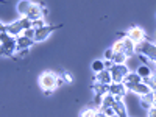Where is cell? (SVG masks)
<instances>
[{
	"mask_svg": "<svg viewBox=\"0 0 156 117\" xmlns=\"http://www.w3.org/2000/svg\"><path fill=\"white\" fill-rule=\"evenodd\" d=\"M58 80H59V75L56 72L45 70L41 76H39V86H41V89L45 94H51L58 87Z\"/></svg>",
	"mask_w": 156,
	"mask_h": 117,
	"instance_id": "1",
	"label": "cell"
},
{
	"mask_svg": "<svg viewBox=\"0 0 156 117\" xmlns=\"http://www.w3.org/2000/svg\"><path fill=\"white\" fill-rule=\"evenodd\" d=\"M16 50H17L16 37L9 36L6 31L0 33V51H2V56H14Z\"/></svg>",
	"mask_w": 156,
	"mask_h": 117,
	"instance_id": "2",
	"label": "cell"
},
{
	"mask_svg": "<svg viewBox=\"0 0 156 117\" xmlns=\"http://www.w3.org/2000/svg\"><path fill=\"white\" fill-rule=\"evenodd\" d=\"M136 55H142L147 59H150L151 62L156 61V44L145 39L139 44H136Z\"/></svg>",
	"mask_w": 156,
	"mask_h": 117,
	"instance_id": "3",
	"label": "cell"
},
{
	"mask_svg": "<svg viewBox=\"0 0 156 117\" xmlns=\"http://www.w3.org/2000/svg\"><path fill=\"white\" fill-rule=\"evenodd\" d=\"M111 72V78H112V83H122L123 78L126 76V73L129 72V67L126 64H114V66L109 69Z\"/></svg>",
	"mask_w": 156,
	"mask_h": 117,
	"instance_id": "4",
	"label": "cell"
},
{
	"mask_svg": "<svg viewBox=\"0 0 156 117\" xmlns=\"http://www.w3.org/2000/svg\"><path fill=\"white\" fill-rule=\"evenodd\" d=\"M56 28H58L56 25H48V23H45L44 27H41V28L36 30L33 41H34V42H42V41H45V39H47L51 33H53Z\"/></svg>",
	"mask_w": 156,
	"mask_h": 117,
	"instance_id": "5",
	"label": "cell"
},
{
	"mask_svg": "<svg viewBox=\"0 0 156 117\" xmlns=\"http://www.w3.org/2000/svg\"><path fill=\"white\" fill-rule=\"evenodd\" d=\"M142 81V78L134 72V70H129L128 73H126V76L123 78V84H125V87H126V90H128V92H131V89L137 84V83H140Z\"/></svg>",
	"mask_w": 156,
	"mask_h": 117,
	"instance_id": "6",
	"label": "cell"
},
{
	"mask_svg": "<svg viewBox=\"0 0 156 117\" xmlns=\"http://www.w3.org/2000/svg\"><path fill=\"white\" fill-rule=\"evenodd\" d=\"M108 94L114 95L115 98H123L128 94V90H126L123 83H111L108 86Z\"/></svg>",
	"mask_w": 156,
	"mask_h": 117,
	"instance_id": "7",
	"label": "cell"
},
{
	"mask_svg": "<svg viewBox=\"0 0 156 117\" xmlns=\"http://www.w3.org/2000/svg\"><path fill=\"white\" fill-rule=\"evenodd\" d=\"M126 36L131 39L134 44H139V42H142V41H145V39H147V34L144 33V30L139 28V27H131L128 30Z\"/></svg>",
	"mask_w": 156,
	"mask_h": 117,
	"instance_id": "8",
	"label": "cell"
},
{
	"mask_svg": "<svg viewBox=\"0 0 156 117\" xmlns=\"http://www.w3.org/2000/svg\"><path fill=\"white\" fill-rule=\"evenodd\" d=\"M94 83L103 84V86H109L112 83V78H111V72L108 69H103L98 73H94Z\"/></svg>",
	"mask_w": 156,
	"mask_h": 117,
	"instance_id": "9",
	"label": "cell"
},
{
	"mask_svg": "<svg viewBox=\"0 0 156 117\" xmlns=\"http://www.w3.org/2000/svg\"><path fill=\"white\" fill-rule=\"evenodd\" d=\"M122 36V42H123V53L129 58V56H133V55H136V44L129 39L126 34H123V33H120Z\"/></svg>",
	"mask_w": 156,
	"mask_h": 117,
	"instance_id": "10",
	"label": "cell"
},
{
	"mask_svg": "<svg viewBox=\"0 0 156 117\" xmlns=\"http://www.w3.org/2000/svg\"><path fill=\"white\" fill-rule=\"evenodd\" d=\"M42 8H44V5H41V3H31V6H30V9L27 11L25 17H28L30 20L42 19Z\"/></svg>",
	"mask_w": 156,
	"mask_h": 117,
	"instance_id": "11",
	"label": "cell"
},
{
	"mask_svg": "<svg viewBox=\"0 0 156 117\" xmlns=\"http://www.w3.org/2000/svg\"><path fill=\"white\" fill-rule=\"evenodd\" d=\"M23 30H25V28H23L20 19H17L16 22H11V23L6 25V33H8L9 36H14V37L20 36V34L23 33Z\"/></svg>",
	"mask_w": 156,
	"mask_h": 117,
	"instance_id": "12",
	"label": "cell"
},
{
	"mask_svg": "<svg viewBox=\"0 0 156 117\" xmlns=\"http://www.w3.org/2000/svg\"><path fill=\"white\" fill-rule=\"evenodd\" d=\"M134 72L142 78V81H144V80H147V78L151 76V73H153L154 70H153L151 66H148V64H142V62H139V64H137V67L134 69Z\"/></svg>",
	"mask_w": 156,
	"mask_h": 117,
	"instance_id": "13",
	"label": "cell"
},
{
	"mask_svg": "<svg viewBox=\"0 0 156 117\" xmlns=\"http://www.w3.org/2000/svg\"><path fill=\"white\" fill-rule=\"evenodd\" d=\"M16 44H17V50H30V47L34 44V41L27 37V36L20 34V36L16 37Z\"/></svg>",
	"mask_w": 156,
	"mask_h": 117,
	"instance_id": "14",
	"label": "cell"
},
{
	"mask_svg": "<svg viewBox=\"0 0 156 117\" xmlns=\"http://www.w3.org/2000/svg\"><path fill=\"white\" fill-rule=\"evenodd\" d=\"M150 86L145 83V81H140V83H137L133 89H131V92L134 94V95H137V97H144L145 94H148L150 92Z\"/></svg>",
	"mask_w": 156,
	"mask_h": 117,
	"instance_id": "15",
	"label": "cell"
},
{
	"mask_svg": "<svg viewBox=\"0 0 156 117\" xmlns=\"http://www.w3.org/2000/svg\"><path fill=\"white\" fill-rule=\"evenodd\" d=\"M114 112L119 114V115H122V117H128V108H126V105H125V100H123V98H117V100H115Z\"/></svg>",
	"mask_w": 156,
	"mask_h": 117,
	"instance_id": "16",
	"label": "cell"
},
{
	"mask_svg": "<svg viewBox=\"0 0 156 117\" xmlns=\"http://www.w3.org/2000/svg\"><path fill=\"white\" fill-rule=\"evenodd\" d=\"M33 2H30V0H19V3H17V12H19V16L23 17L25 14H27V11L30 9Z\"/></svg>",
	"mask_w": 156,
	"mask_h": 117,
	"instance_id": "17",
	"label": "cell"
},
{
	"mask_svg": "<svg viewBox=\"0 0 156 117\" xmlns=\"http://www.w3.org/2000/svg\"><path fill=\"white\" fill-rule=\"evenodd\" d=\"M115 97L114 95H111V94H105L103 95V103H101V106H100V109H106V108H114V105H115Z\"/></svg>",
	"mask_w": 156,
	"mask_h": 117,
	"instance_id": "18",
	"label": "cell"
},
{
	"mask_svg": "<svg viewBox=\"0 0 156 117\" xmlns=\"http://www.w3.org/2000/svg\"><path fill=\"white\" fill-rule=\"evenodd\" d=\"M111 61H112L114 64H126V62H128V56L123 53V51H114Z\"/></svg>",
	"mask_w": 156,
	"mask_h": 117,
	"instance_id": "19",
	"label": "cell"
},
{
	"mask_svg": "<svg viewBox=\"0 0 156 117\" xmlns=\"http://www.w3.org/2000/svg\"><path fill=\"white\" fill-rule=\"evenodd\" d=\"M97 112H98V108H95V106H87V108L83 109L81 117H95Z\"/></svg>",
	"mask_w": 156,
	"mask_h": 117,
	"instance_id": "20",
	"label": "cell"
},
{
	"mask_svg": "<svg viewBox=\"0 0 156 117\" xmlns=\"http://www.w3.org/2000/svg\"><path fill=\"white\" fill-rule=\"evenodd\" d=\"M90 69H92L94 73L101 72L103 69H105V66H103V59H95V61H92V64H90Z\"/></svg>",
	"mask_w": 156,
	"mask_h": 117,
	"instance_id": "21",
	"label": "cell"
},
{
	"mask_svg": "<svg viewBox=\"0 0 156 117\" xmlns=\"http://www.w3.org/2000/svg\"><path fill=\"white\" fill-rule=\"evenodd\" d=\"M148 86H150V89L151 90H156V70L151 73V76L150 78H147V80H144Z\"/></svg>",
	"mask_w": 156,
	"mask_h": 117,
	"instance_id": "22",
	"label": "cell"
},
{
	"mask_svg": "<svg viewBox=\"0 0 156 117\" xmlns=\"http://www.w3.org/2000/svg\"><path fill=\"white\" fill-rule=\"evenodd\" d=\"M101 103H103V95H101V94H95V95H94V105H92V106H95V108L100 109Z\"/></svg>",
	"mask_w": 156,
	"mask_h": 117,
	"instance_id": "23",
	"label": "cell"
},
{
	"mask_svg": "<svg viewBox=\"0 0 156 117\" xmlns=\"http://www.w3.org/2000/svg\"><path fill=\"white\" fill-rule=\"evenodd\" d=\"M114 51H123V42H122V37L119 39V41H115L114 42V45L111 47Z\"/></svg>",
	"mask_w": 156,
	"mask_h": 117,
	"instance_id": "24",
	"label": "cell"
},
{
	"mask_svg": "<svg viewBox=\"0 0 156 117\" xmlns=\"http://www.w3.org/2000/svg\"><path fill=\"white\" fill-rule=\"evenodd\" d=\"M34 33H36V28H27V30H23V36H27V37H30V39H34Z\"/></svg>",
	"mask_w": 156,
	"mask_h": 117,
	"instance_id": "25",
	"label": "cell"
},
{
	"mask_svg": "<svg viewBox=\"0 0 156 117\" xmlns=\"http://www.w3.org/2000/svg\"><path fill=\"white\" fill-rule=\"evenodd\" d=\"M45 25V19H36V20H33V28H41V27H44Z\"/></svg>",
	"mask_w": 156,
	"mask_h": 117,
	"instance_id": "26",
	"label": "cell"
},
{
	"mask_svg": "<svg viewBox=\"0 0 156 117\" xmlns=\"http://www.w3.org/2000/svg\"><path fill=\"white\" fill-rule=\"evenodd\" d=\"M61 78H62L66 83H72V81H73V76H72L69 72H62V73H61Z\"/></svg>",
	"mask_w": 156,
	"mask_h": 117,
	"instance_id": "27",
	"label": "cell"
},
{
	"mask_svg": "<svg viewBox=\"0 0 156 117\" xmlns=\"http://www.w3.org/2000/svg\"><path fill=\"white\" fill-rule=\"evenodd\" d=\"M112 55H114V50H112V48H108L105 53H103V59H111Z\"/></svg>",
	"mask_w": 156,
	"mask_h": 117,
	"instance_id": "28",
	"label": "cell"
},
{
	"mask_svg": "<svg viewBox=\"0 0 156 117\" xmlns=\"http://www.w3.org/2000/svg\"><path fill=\"white\" fill-rule=\"evenodd\" d=\"M103 66H105V69H108V70H109V69L114 66V62H112L111 59H103Z\"/></svg>",
	"mask_w": 156,
	"mask_h": 117,
	"instance_id": "29",
	"label": "cell"
},
{
	"mask_svg": "<svg viewBox=\"0 0 156 117\" xmlns=\"http://www.w3.org/2000/svg\"><path fill=\"white\" fill-rule=\"evenodd\" d=\"M147 117H156V106H151L150 109H147Z\"/></svg>",
	"mask_w": 156,
	"mask_h": 117,
	"instance_id": "30",
	"label": "cell"
},
{
	"mask_svg": "<svg viewBox=\"0 0 156 117\" xmlns=\"http://www.w3.org/2000/svg\"><path fill=\"white\" fill-rule=\"evenodd\" d=\"M3 31H6V25L3 22H0V33H3Z\"/></svg>",
	"mask_w": 156,
	"mask_h": 117,
	"instance_id": "31",
	"label": "cell"
},
{
	"mask_svg": "<svg viewBox=\"0 0 156 117\" xmlns=\"http://www.w3.org/2000/svg\"><path fill=\"white\" fill-rule=\"evenodd\" d=\"M95 117H108V115H106L105 112H101V111L98 109V112H97V115H95Z\"/></svg>",
	"mask_w": 156,
	"mask_h": 117,
	"instance_id": "32",
	"label": "cell"
},
{
	"mask_svg": "<svg viewBox=\"0 0 156 117\" xmlns=\"http://www.w3.org/2000/svg\"><path fill=\"white\" fill-rule=\"evenodd\" d=\"M108 117H122V115H119V114H115V112H114V114H111V115H108Z\"/></svg>",
	"mask_w": 156,
	"mask_h": 117,
	"instance_id": "33",
	"label": "cell"
},
{
	"mask_svg": "<svg viewBox=\"0 0 156 117\" xmlns=\"http://www.w3.org/2000/svg\"><path fill=\"white\" fill-rule=\"evenodd\" d=\"M154 44H156V42H154Z\"/></svg>",
	"mask_w": 156,
	"mask_h": 117,
	"instance_id": "34",
	"label": "cell"
}]
</instances>
